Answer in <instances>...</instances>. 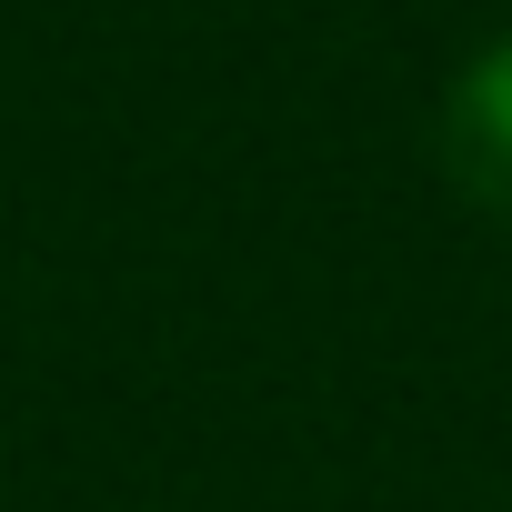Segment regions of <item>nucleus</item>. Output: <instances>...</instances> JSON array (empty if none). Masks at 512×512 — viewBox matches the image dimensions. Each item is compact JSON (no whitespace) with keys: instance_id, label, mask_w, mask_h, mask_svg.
Returning <instances> with one entry per match:
<instances>
[{"instance_id":"nucleus-1","label":"nucleus","mask_w":512,"mask_h":512,"mask_svg":"<svg viewBox=\"0 0 512 512\" xmlns=\"http://www.w3.org/2000/svg\"><path fill=\"white\" fill-rule=\"evenodd\" d=\"M442 171L482 211H512V31L482 41L452 71V91H442Z\"/></svg>"}]
</instances>
